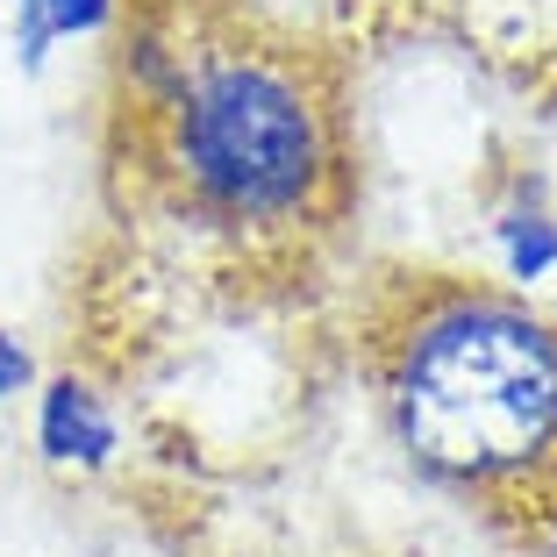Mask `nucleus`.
Returning a JSON list of instances; mask_svg holds the SVG:
<instances>
[{
  "label": "nucleus",
  "instance_id": "nucleus-4",
  "mask_svg": "<svg viewBox=\"0 0 557 557\" xmlns=\"http://www.w3.org/2000/svg\"><path fill=\"white\" fill-rule=\"evenodd\" d=\"M493 258L515 286H543L557 278V208L543 200V180H522L500 208H493Z\"/></svg>",
  "mask_w": 557,
  "mask_h": 557
},
{
  "label": "nucleus",
  "instance_id": "nucleus-5",
  "mask_svg": "<svg viewBox=\"0 0 557 557\" xmlns=\"http://www.w3.org/2000/svg\"><path fill=\"white\" fill-rule=\"evenodd\" d=\"M8 22H15V65L36 79L65 36L108 29V22H115V0H8Z\"/></svg>",
  "mask_w": 557,
  "mask_h": 557
},
{
  "label": "nucleus",
  "instance_id": "nucleus-3",
  "mask_svg": "<svg viewBox=\"0 0 557 557\" xmlns=\"http://www.w3.org/2000/svg\"><path fill=\"white\" fill-rule=\"evenodd\" d=\"M36 450H44L50 472H100V465H115L122 429L94 379H79V372L36 379Z\"/></svg>",
  "mask_w": 557,
  "mask_h": 557
},
{
  "label": "nucleus",
  "instance_id": "nucleus-6",
  "mask_svg": "<svg viewBox=\"0 0 557 557\" xmlns=\"http://www.w3.org/2000/svg\"><path fill=\"white\" fill-rule=\"evenodd\" d=\"M22 394H36V358L15 329L0 322V400H22Z\"/></svg>",
  "mask_w": 557,
  "mask_h": 557
},
{
  "label": "nucleus",
  "instance_id": "nucleus-2",
  "mask_svg": "<svg viewBox=\"0 0 557 557\" xmlns=\"http://www.w3.org/2000/svg\"><path fill=\"white\" fill-rule=\"evenodd\" d=\"M129 94L158 122L164 172L200 222L294 230L336 186V129L278 50H172L136 36Z\"/></svg>",
  "mask_w": 557,
  "mask_h": 557
},
{
  "label": "nucleus",
  "instance_id": "nucleus-1",
  "mask_svg": "<svg viewBox=\"0 0 557 557\" xmlns=\"http://www.w3.org/2000/svg\"><path fill=\"white\" fill-rule=\"evenodd\" d=\"M386 422L414 472L479 508H557V322L436 286L386 329Z\"/></svg>",
  "mask_w": 557,
  "mask_h": 557
}]
</instances>
